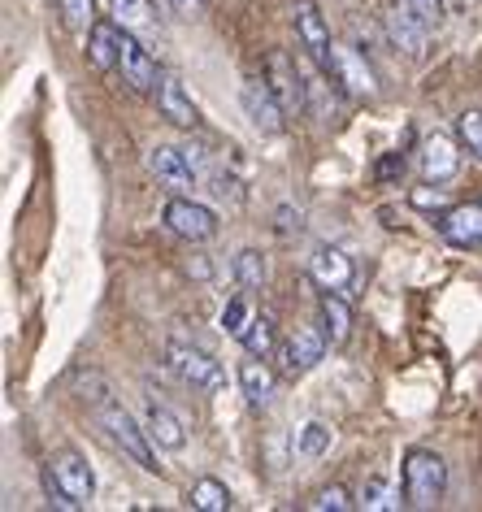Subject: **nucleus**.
Returning <instances> with one entry per match:
<instances>
[{
    "label": "nucleus",
    "instance_id": "nucleus-1",
    "mask_svg": "<svg viewBox=\"0 0 482 512\" xmlns=\"http://www.w3.org/2000/svg\"><path fill=\"white\" fill-rule=\"evenodd\" d=\"M96 421H100V430L109 434V443L118 447L122 456H131L144 473H157V456H152V439H148V430L144 426H135V417L126 413L122 404H109V400H100L96 408Z\"/></svg>",
    "mask_w": 482,
    "mask_h": 512
},
{
    "label": "nucleus",
    "instance_id": "nucleus-2",
    "mask_svg": "<svg viewBox=\"0 0 482 512\" xmlns=\"http://www.w3.org/2000/svg\"><path fill=\"white\" fill-rule=\"evenodd\" d=\"M443 491H448V465H443V456L426 452V447H413L404 456V499L413 508H435Z\"/></svg>",
    "mask_w": 482,
    "mask_h": 512
},
{
    "label": "nucleus",
    "instance_id": "nucleus-3",
    "mask_svg": "<svg viewBox=\"0 0 482 512\" xmlns=\"http://www.w3.org/2000/svg\"><path fill=\"white\" fill-rule=\"evenodd\" d=\"M166 365L196 391H222L226 387L222 365L213 361L205 348H196V343H187V339H166Z\"/></svg>",
    "mask_w": 482,
    "mask_h": 512
},
{
    "label": "nucleus",
    "instance_id": "nucleus-4",
    "mask_svg": "<svg viewBox=\"0 0 482 512\" xmlns=\"http://www.w3.org/2000/svg\"><path fill=\"white\" fill-rule=\"evenodd\" d=\"M161 217H166V226H170L179 239H187V243H209L213 235H218V213H213L209 204H200V200L174 196Z\"/></svg>",
    "mask_w": 482,
    "mask_h": 512
},
{
    "label": "nucleus",
    "instance_id": "nucleus-5",
    "mask_svg": "<svg viewBox=\"0 0 482 512\" xmlns=\"http://www.w3.org/2000/svg\"><path fill=\"white\" fill-rule=\"evenodd\" d=\"M148 170L174 191H192L200 187V165L192 157V148H174V144H157L148 148Z\"/></svg>",
    "mask_w": 482,
    "mask_h": 512
},
{
    "label": "nucleus",
    "instance_id": "nucleus-6",
    "mask_svg": "<svg viewBox=\"0 0 482 512\" xmlns=\"http://www.w3.org/2000/svg\"><path fill=\"white\" fill-rule=\"evenodd\" d=\"M326 330L322 326H296V335H291L283 348H278V361H283V374L291 378H300V374H309V369L326 356Z\"/></svg>",
    "mask_w": 482,
    "mask_h": 512
},
{
    "label": "nucleus",
    "instance_id": "nucleus-7",
    "mask_svg": "<svg viewBox=\"0 0 482 512\" xmlns=\"http://www.w3.org/2000/svg\"><path fill=\"white\" fill-rule=\"evenodd\" d=\"M239 105H244L248 122L257 126L261 135H278V131H283V118H287V109L278 105V96H274V87H270V83H261V79H248L244 87H239Z\"/></svg>",
    "mask_w": 482,
    "mask_h": 512
},
{
    "label": "nucleus",
    "instance_id": "nucleus-8",
    "mask_svg": "<svg viewBox=\"0 0 482 512\" xmlns=\"http://www.w3.org/2000/svg\"><path fill=\"white\" fill-rule=\"evenodd\" d=\"M118 70H122V83L131 87V92H157V87H161V70H157V61H152V53L135 40L131 31L122 35Z\"/></svg>",
    "mask_w": 482,
    "mask_h": 512
},
{
    "label": "nucleus",
    "instance_id": "nucleus-9",
    "mask_svg": "<svg viewBox=\"0 0 482 512\" xmlns=\"http://www.w3.org/2000/svg\"><path fill=\"white\" fill-rule=\"evenodd\" d=\"M48 473H53V478L61 482V491L74 495L79 504H87V499L96 495V473L79 452H57L53 460H48Z\"/></svg>",
    "mask_w": 482,
    "mask_h": 512
},
{
    "label": "nucleus",
    "instance_id": "nucleus-10",
    "mask_svg": "<svg viewBox=\"0 0 482 512\" xmlns=\"http://www.w3.org/2000/svg\"><path fill=\"white\" fill-rule=\"evenodd\" d=\"M296 35H300V44L309 48L313 61L331 66L335 44H331V31H326V22H322V14H317L313 0H296Z\"/></svg>",
    "mask_w": 482,
    "mask_h": 512
},
{
    "label": "nucleus",
    "instance_id": "nucleus-11",
    "mask_svg": "<svg viewBox=\"0 0 482 512\" xmlns=\"http://www.w3.org/2000/svg\"><path fill=\"white\" fill-rule=\"evenodd\" d=\"M439 235L456 248H478L482 243V204H452L439 217Z\"/></svg>",
    "mask_w": 482,
    "mask_h": 512
},
{
    "label": "nucleus",
    "instance_id": "nucleus-12",
    "mask_svg": "<svg viewBox=\"0 0 482 512\" xmlns=\"http://www.w3.org/2000/svg\"><path fill=\"white\" fill-rule=\"evenodd\" d=\"M309 274H313V283L322 291H348L352 278H357V270H352V256L339 252V248H317Z\"/></svg>",
    "mask_w": 482,
    "mask_h": 512
},
{
    "label": "nucleus",
    "instance_id": "nucleus-13",
    "mask_svg": "<svg viewBox=\"0 0 482 512\" xmlns=\"http://www.w3.org/2000/svg\"><path fill=\"white\" fill-rule=\"evenodd\" d=\"M331 70H335V79L348 87L352 96H374V70H370V61H365L357 48H348V44H335V53H331Z\"/></svg>",
    "mask_w": 482,
    "mask_h": 512
},
{
    "label": "nucleus",
    "instance_id": "nucleus-14",
    "mask_svg": "<svg viewBox=\"0 0 482 512\" xmlns=\"http://www.w3.org/2000/svg\"><path fill=\"white\" fill-rule=\"evenodd\" d=\"M456 165H461V152H456V144L448 135H426L422 139V178L426 183H448V178L456 174Z\"/></svg>",
    "mask_w": 482,
    "mask_h": 512
},
{
    "label": "nucleus",
    "instance_id": "nucleus-15",
    "mask_svg": "<svg viewBox=\"0 0 482 512\" xmlns=\"http://www.w3.org/2000/svg\"><path fill=\"white\" fill-rule=\"evenodd\" d=\"M270 87H274V96H278V105H283L287 113H296L304 109V83H300V70H296V61H291L287 53H274L270 57Z\"/></svg>",
    "mask_w": 482,
    "mask_h": 512
},
{
    "label": "nucleus",
    "instance_id": "nucleus-16",
    "mask_svg": "<svg viewBox=\"0 0 482 512\" xmlns=\"http://www.w3.org/2000/svg\"><path fill=\"white\" fill-rule=\"evenodd\" d=\"M157 109H161V118L174 122V126H183V131H196V126H200V109L192 105V96L183 92L179 79H161V87H157Z\"/></svg>",
    "mask_w": 482,
    "mask_h": 512
},
{
    "label": "nucleus",
    "instance_id": "nucleus-17",
    "mask_svg": "<svg viewBox=\"0 0 482 512\" xmlns=\"http://www.w3.org/2000/svg\"><path fill=\"white\" fill-rule=\"evenodd\" d=\"M387 35H391V44L404 48L409 57H422V53H426V35H430V27L413 14L409 5H404V9H391V14H387Z\"/></svg>",
    "mask_w": 482,
    "mask_h": 512
},
{
    "label": "nucleus",
    "instance_id": "nucleus-18",
    "mask_svg": "<svg viewBox=\"0 0 482 512\" xmlns=\"http://www.w3.org/2000/svg\"><path fill=\"white\" fill-rule=\"evenodd\" d=\"M144 430H148V439L157 443V447H166V452H183V447H187L183 421L174 417L166 404H148L144 408Z\"/></svg>",
    "mask_w": 482,
    "mask_h": 512
},
{
    "label": "nucleus",
    "instance_id": "nucleus-19",
    "mask_svg": "<svg viewBox=\"0 0 482 512\" xmlns=\"http://www.w3.org/2000/svg\"><path fill=\"white\" fill-rule=\"evenodd\" d=\"M122 35H126V27H118V22H96V27L87 31V57H92L96 70H118Z\"/></svg>",
    "mask_w": 482,
    "mask_h": 512
},
{
    "label": "nucleus",
    "instance_id": "nucleus-20",
    "mask_svg": "<svg viewBox=\"0 0 482 512\" xmlns=\"http://www.w3.org/2000/svg\"><path fill=\"white\" fill-rule=\"evenodd\" d=\"M239 387H244V400L252 408H265L274 400V369H265V356H252L239 365Z\"/></svg>",
    "mask_w": 482,
    "mask_h": 512
},
{
    "label": "nucleus",
    "instance_id": "nucleus-21",
    "mask_svg": "<svg viewBox=\"0 0 482 512\" xmlns=\"http://www.w3.org/2000/svg\"><path fill=\"white\" fill-rule=\"evenodd\" d=\"M109 14H113L118 27H126L131 35H152V31H157L148 0H109Z\"/></svg>",
    "mask_w": 482,
    "mask_h": 512
},
{
    "label": "nucleus",
    "instance_id": "nucleus-22",
    "mask_svg": "<svg viewBox=\"0 0 482 512\" xmlns=\"http://www.w3.org/2000/svg\"><path fill=\"white\" fill-rule=\"evenodd\" d=\"M322 322H326V335L331 343H348L352 335V309L339 291H322Z\"/></svg>",
    "mask_w": 482,
    "mask_h": 512
},
{
    "label": "nucleus",
    "instance_id": "nucleus-23",
    "mask_svg": "<svg viewBox=\"0 0 482 512\" xmlns=\"http://www.w3.org/2000/svg\"><path fill=\"white\" fill-rule=\"evenodd\" d=\"M331 426H322V421H309V426H300L296 430V456L304 460H317V456H326L331 452Z\"/></svg>",
    "mask_w": 482,
    "mask_h": 512
},
{
    "label": "nucleus",
    "instance_id": "nucleus-24",
    "mask_svg": "<svg viewBox=\"0 0 482 512\" xmlns=\"http://www.w3.org/2000/svg\"><path fill=\"white\" fill-rule=\"evenodd\" d=\"M187 499H192V508H200V512H226L231 508V491H226V482H218V478H200Z\"/></svg>",
    "mask_w": 482,
    "mask_h": 512
},
{
    "label": "nucleus",
    "instance_id": "nucleus-25",
    "mask_svg": "<svg viewBox=\"0 0 482 512\" xmlns=\"http://www.w3.org/2000/svg\"><path fill=\"white\" fill-rule=\"evenodd\" d=\"M231 270H235V283L244 287V291H261V287H265V256H261L257 248H244V252H239Z\"/></svg>",
    "mask_w": 482,
    "mask_h": 512
},
{
    "label": "nucleus",
    "instance_id": "nucleus-26",
    "mask_svg": "<svg viewBox=\"0 0 482 512\" xmlns=\"http://www.w3.org/2000/svg\"><path fill=\"white\" fill-rule=\"evenodd\" d=\"M274 339H278V330H274V317L270 313H261V317H252V326L244 330V348L248 356H270L274 352Z\"/></svg>",
    "mask_w": 482,
    "mask_h": 512
},
{
    "label": "nucleus",
    "instance_id": "nucleus-27",
    "mask_svg": "<svg viewBox=\"0 0 482 512\" xmlns=\"http://www.w3.org/2000/svg\"><path fill=\"white\" fill-rule=\"evenodd\" d=\"M456 139L474 161H482V109H465L456 118Z\"/></svg>",
    "mask_w": 482,
    "mask_h": 512
},
{
    "label": "nucleus",
    "instance_id": "nucleus-28",
    "mask_svg": "<svg viewBox=\"0 0 482 512\" xmlns=\"http://www.w3.org/2000/svg\"><path fill=\"white\" fill-rule=\"evenodd\" d=\"M61 14H66V27L74 35L96 27V0H61Z\"/></svg>",
    "mask_w": 482,
    "mask_h": 512
},
{
    "label": "nucleus",
    "instance_id": "nucleus-29",
    "mask_svg": "<svg viewBox=\"0 0 482 512\" xmlns=\"http://www.w3.org/2000/svg\"><path fill=\"white\" fill-rule=\"evenodd\" d=\"M361 504L370 512H387V508H400V499H396V491H391L387 478H370L365 491H361Z\"/></svg>",
    "mask_w": 482,
    "mask_h": 512
},
{
    "label": "nucleus",
    "instance_id": "nucleus-30",
    "mask_svg": "<svg viewBox=\"0 0 482 512\" xmlns=\"http://www.w3.org/2000/svg\"><path fill=\"white\" fill-rule=\"evenodd\" d=\"M244 296H248V291H244ZM244 296H235L222 309V330H226V335H235V339H244V330L252 326V313H248V300Z\"/></svg>",
    "mask_w": 482,
    "mask_h": 512
},
{
    "label": "nucleus",
    "instance_id": "nucleus-31",
    "mask_svg": "<svg viewBox=\"0 0 482 512\" xmlns=\"http://www.w3.org/2000/svg\"><path fill=\"white\" fill-rule=\"evenodd\" d=\"M313 508L317 512H348V508H357V499H352L344 486H326V491H317Z\"/></svg>",
    "mask_w": 482,
    "mask_h": 512
},
{
    "label": "nucleus",
    "instance_id": "nucleus-32",
    "mask_svg": "<svg viewBox=\"0 0 482 512\" xmlns=\"http://www.w3.org/2000/svg\"><path fill=\"white\" fill-rule=\"evenodd\" d=\"M44 495L53 499L57 508H66V512H79V508H83V504H79V499H74V495H66V491H61V482H57V478H53V473H48V469H44Z\"/></svg>",
    "mask_w": 482,
    "mask_h": 512
},
{
    "label": "nucleus",
    "instance_id": "nucleus-33",
    "mask_svg": "<svg viewBox=\"0 0 482 512\" xmlns=\"http://www.w3.org/2000/svg\"><path fill=\"white\" fill-rule=\"evenodd\" d=\"M404 5H409L413 14L426 22V27H439V22H443V0H404Z\"/></svg>",
    "mask_w": 482,
    "mask_h": 512
},
{
    "label": "nucleus",
    "instance_id": "nucleus-34",
    "mask_svg": "<svg viewBox=\"0 0 482 512\" xmlns=\"http://www.w3.org/2000/svg\"><path fill=\"white\" fill-rule=\"evenodd\" d=\"M378 183H391V178H400L404 174V157H400V152H387V157L383 161H378Z\"/></svg>",
    "mask_w": 482,
    "mask_h": 512
},
{
    "label": "nucleus",
    "instance_id": "nucleus-35",
    "mask_svg": "<svg viewBox=\"0 0 482 512\" xmlns=\"http://www.w3.org/2000/svg\"><path fill=\"white\" fill-rule=\"evenodd\" d=\"M170 5H174V14L179 18H196L200 9H205V0H170Z\"/></svg>",
    "mask_w": 482,
    "mask_h": 512
}]
</instances>
